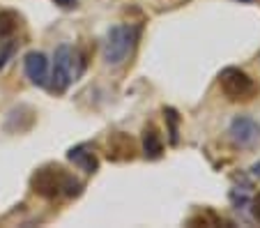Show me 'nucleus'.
Segmentation results:
<instances>
[{"label":"nucleus","mask_w":260,"mask_h":228,"mask_svg":"<svg viewBox=\"0 0 260 228\" xmlns=\"http://www.w3.org/2000/svg\"><path fill=\"white\" fill-rule=\"evenodd\" d=\"M143 152H145L147 159H159L164 154L161 136H159L157 127H152V124H147L143 129Z\"/></svg>","instance_id":"1a4fd4ad"},{"label":"nucleus","mask_w":260,"mask_h":228,"mask_svg":"<svg viewBox=\"0 0 260 228\" xmlns=\"http://www.w3.org/2000/svg\"><path fill=\"white\" fill-rule=\"evenodd\" d=\"M72 64H74L72 46L67 44L58 46L53 55V72H51V85H49L55 94H62L72 83Z\"/></svg>","instance_id":"20e7f679"},{"label":"nucleus","mask_w":260,"mask_h":228,"mask_svg":"<svg viewBox=\"0 0 260 228\" xmlns=\"http://www.w3.org/2000/svg\"><path fill=\"white\" fill-rule=\"evenodd\" d=\"M251 214H253V219L260 223V191L253 196V201H251Z\"/></svg>","instance_id":"ddd939ff"},{"label":"nucleus","mask_w":260,"mask_h":228,"mask_svg":"<svg viewBox=\"0 0 260 228\" xmlns=\"http://www.w3.org/2000/svg\"><path fill=\"white\" fill-rule=\"evenodd\" d=\"M221 217L214 212V210H201L196 212L191 219L187 221V226H221Z\"/></svg>","instance_id":"9b49d317"},{"label":"nucleus","mask_w":260,"mask_h":228,"mask_svg":"<svg viewBox=\"0 0 260 228\" xmlns=\"http://www.w3.org/2000/svg\"><path fill=\"white\" fill-rule=\"evenodd\" d=\"M12 51H14V46H5V49H0V70H3V67H5V62L10 60Z\"/></svg>","instance_id":"4468645a"},{"label":"nucleus","mask_w":260,"mask_h":228,"mask_svg":"<svg viewBox=\"0 0 260 228\" xmlns=\"http://www.w3.org/2000/svg\"><path fill=\"white\" fill-rule=\"evenodd\" d=\"M23 70L25 76L30 79V83L35 85H46V79H49V60L42 51H30L23 58Z\"/></svg>","instance_id":"423d86ee"},{"label":"nucleus","mask_w":260,"mask_h":228,"mask_svg":"<svg viewBox=\"0 0 260 228\" xmlns=\"http://www.w3.org/2000/svg\"><path fill=\"white\" fill-rule=\"evenodd\" d=\"M58 7H62V10H72V7H76V0H53Z\"/></svg>","instance_id":"2eb2a0df"},{"label":"nucleus","mask_w":260,"mask_h":228,"mask_svg":"<svg viewBox=\"0 0 260 228\" xmlns=\"http://www.w3.org/2000/svg\"><path fill=\"white\" fill-rule=\"evenodd\" d=\"M253 173H255V175H258V178H260V161H258V164L253 166Z\"/></svg>","instance_id":"dca6fc26"},{"label":"nucleus","mask_w":260,"mask_h":228,"mask_svg":"<svg viewBox=\"0 0 260 228\" xmlns=\"http://www.w3.org/2000/svg\"><path fill=\"white\" fill-rule=\"evenodd\" d=\"M67 159L74 166H79L81 171H85V173H97V169H99V159L88 143H81L76 148H72L67 152Z\"/></svg>","instance_id":"6e6552de"},{"label":"nucleus","mask_w":260,"mask_h":228,"mask_svg":"<svg viewBox=\"0 0 260 228\" xmlns=\"http://www.w3.org/2000/svg\"><path fill=\"white\" fill-rule=\"evenodd\" d=\"M136 40H138L136 25H115V28H111L106 35V42H104V60L108 64H120L132 53Z\"/></svg>","instance_id":"7ed1b4c3"},{"label":"nucleus","mask_w":260,"mask_h":228,"mask_svg":"<svg viewBox=\"0 0 260 228\" xmlns=\"http://www.w3.org/2000/svg\"><path fill=\"white\" fill-rule=\"evenodd\" d=\"M136 141L129 134H122V132L111 134V139H108V159L111 161H127V159L136 157Z\"/></svg>","instance_id":"0eeeda50"},{"label":"nucleus","mask_w":260,"mask_h":228,"mask_svg":"<svg viewBox=\"0 0 260 228\" xmlns=\"http://www.w3.org/2000/svg\"><path fill=\"white\" fill-rule=\"evenodd\" d=\"M164 115H166L168 127H171V143H177V113L173 109H164Z\"/></svg>","instance_id":"f8f14e48"},{"label":"nucleus","mask_w":260,"mask_h":228,"mask_svg":"<svg viewBox=\"0 0 260 228\" xmlns=\"http://www.w3.org/2000/svg\"><path fill=\"white\" fill-rule=\"evenodd\" d=\"M19 14L12 10H3L0 12V42L14 37V32L19 30Z\"/></svg>","instance_id":"9d476101"},{"label":"nucleus","mask_w":260,"mask_h":228,"mask_svg":"<svg viewBox=\"0 0 260 228\" xmlns=\"http://www.w3.org/2000/svg\"><path fill=\"white\" fill-rule=\"evenodd\" d=\"M219 88L231 102H251L258 94V83L240 67H226L221 72Z\"/></svg>","instance_id":"f03ea898"},{"label":"nucleus","mask_w":260,"mask_h":228,"mask_svg":"<svg viewBox=\"0 0 260 228\" xmlns=\"http://www.w3.org/2000/svg\"><path fill=\"white\" fill-rule=\"evenodd\" d=\"M231 139L235 145L240 148H253L255 143L260 141V124L255 120L246 118V115H240L231 122Z\"/></svg>","instance_id":"39448f33"},{"label":"nucleus","mask_w":260,"mask_h":228,"mask_svg":"<svg viewBox=\"0 0 260 228\" xmlns=\"http://www.w3.org/2000/svg\"><path fill=\"white\" fill-rule=\"evenodd\" d=\"M30 189L46 201H58V199H76L81 193V189H83V184L74 178L69 171H64L62 166L46 164L32 173Z\"/></svg>","instance_id":"f257e3e1"}]
</instances>
